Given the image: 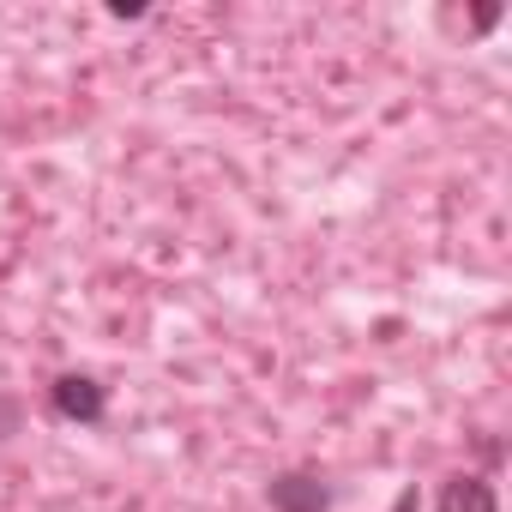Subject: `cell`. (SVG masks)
<instances>
[{"label":"cell","mask_w":512,"mask_h":512,"mask_svg":"<svg viewBox=\"0 0 512 512\" xmlns=\"http://www.w3.org/2000/svg\"><path fill=\"white\" fill-rule=\"evenodd\" d=\"M266 506L272 512H332V482L320 470H278L266 482Z\"/></svg>","instance_id":"7a4b0ae2"},{"label":"cell","mask_w":512,"mask_h":512,"mask_svg":"<svg viewBox=\"0 0 512 512\" xmlns=\"http://www.w3.org/2000/svg\"><path fill=\"white\" fill-rule=\"evenodd\" d=\"M434 512H500V494H494L488 476L452 470V476L440 482V494H434Z\"/></svg>","instance_id":"3957f363"},{"label":"cell","mask_w":512,"mask_h":512,"mask_svg":"<svg viewBox=\"0 0 512 512\" xmlns=\"http://www.w3.org/2000/svg\"><path fill=\"white\" fill-rule=\"evenodd\" d=\"M49 410L61 422H79V428H97L109 416V386L97 374H55L49 386Z\"/></svg>","instance_id":"6da1fadb"},{"label":"cell","mask_w":512,"mask_h":512,"mask_svg":"<svg viewBox=\"0 0 512 512\" xmlns=\"http://www.w3.org/2000/svg\"><path fill=\"white\" fill-rule=\"evenodd\" d=\"M25 428V398L19 392H0V440H13Z\"/></svg>","instance_id":"277c9868"},{"label":"cell","mask_w":512,"mask_h":512,"mask_svg":"<svg viewBox=\"0 0 512 512\" xmlns=\"http://www.w3.org/2000/svg\"><path fill=\"white\" fill-rule=\"evenodd\" d=\"M392 512H422V500H416V488H404V494L392 500Z\"/></svg>","instance_id":"5b68a950"}]
</instances>
